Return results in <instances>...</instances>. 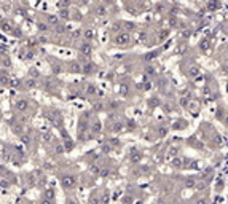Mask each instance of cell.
<instances>
[{"label": "cell", "mask_w": 228, "mask_h": 204, "mask_svg": "<svg viewBox=\"0 0 228 204\" xmlns=\"http://www.w3.org/2000/svg\"><path fill=\"white\" fill-rule=\"evenodd\" d=\"M85 37H86L88 40H90V38H93V30H86V32H85Z\"/></svg>", "instance_id": "52a82bcc"}, {"label": "cell", "mask_w": 228, "mask_h": 204, "mask_svg": "<svg viewBox=\"0 0 228 204\" xmlns=\"http://www.w3.org/2000/svg\"><path fill=\"white\" fill-rule=\"evenodd\" d=\"M198 73H200V70H198L196 67H195V69H191V70H190V75H193V77H195V75H198Z\"/></svg>", "instance_id": "ba28073f"}, {"label": "cell", "mask_w": 228, "mask_h": 204, "mask_svg": "<svg viewBox=\"0 0 228 204\" xmlns=\"http://www.w3.org/2000/svg\"><path fill=\"white\" fill-rule=\"evenodd\" d=\"M200 48L201 49H207V48H209V40H203L201 45H200Z\"/></svg>", "instance_id": "277c9868"}, {"label": "cell", "mask_w": 228, "mask_h": 204, "mask_svg": "<svg viewBox=\"0 0 228 204\" xmlns=\"http://www.w3.org/2000/svg\"><path fill=\"white\" fill-rule=\"evenodd\" d=\"M196 204H207V201H206V199H204V198H203V199H200V201H198Z\"/></svg>", "instance_id": "9c48e42d"}, {"label": "cell", "mask_w": 228, "mask_h": 204, "mask_svg": "<svg viewBox=\"0 0 228 204\" xmlns=\"http://www.w3.org/2000/svg\"><path fill=\"white\" fill-rule=\"evenodd\" d=\"M129 40H131V35H129V34H118L117 37H115L113 43H115V45L123 46V45H128Z\"/></svg>", "instance_id": "6da1fadb"}, {"label": "cell", "mask_w": 228, "mask_h": 204, "mask_svg": "<svg viewBox=\"0 0 228 204\" xmlns=\"http://www.w3.org/2000/svg\"><path fill=\"white\" fill-rule=\"evenodd\" d=\"M223 121H225V125L228 126V115H225V118H223Z\"/></svg>", "instance_id": "30bf717a"}, {"label": "cell", "mask_w": 228, "mask_h": 204, "mask_svg": "<svg viewBox=\"0 0 228 204\" xmlns=\"http://www.w3.org/2000/svg\"><path fill=\"white\" fill-rule=\"evenodd\" d=\"M195 183H196V180H195L193 177H188V179L185 180V185H187V187H188V188L195 187Z\"/></svg>", "instance_id": "3957f363"}, {"label": "cell", "mask_w": 228, "mask_h": 204, "mask_svg": "<svg viewBox=\"0 0 228 204\" xmlns=\"http://www.w3.org/2000/svg\"><path fill=\"white\" fill-rule=\"evenodd\" d=\"M220 7V3H217V2H214V3H207V8L209 10H214V8H219Z\"/></svg>", "instance_id": "5b68a950"}, {"label": "cell", "mask_w": 228, "mask_h": 204, "mask_svg": "<svg viewBox=\"0 0 228 204\" xmlns=\"http://www.w3.org/2000/svg\"><path fill=\"white\" fill-rule=\"evenodd\" d=\"M172 164H174V167H180V166H182V159H179V158H177V159H174V161H172Z\"/></svg>", "instance_id": "8992f818"}, {"label": "cell", "mask_w": 228, "mask_h": 204, "mask_svg": "<svg viewBox=\"0 0 228 204\" xmlns=\"http://www.w3.org/2000/svg\"><path fill=\"white\" fill-rule=\"evenodd\" d=\"M62 185L66 188L73 187V185H75V179H73V177H64V179H62Z\"/></svg>", "instance_id": "7a4b0ae2"}]
</instances>
